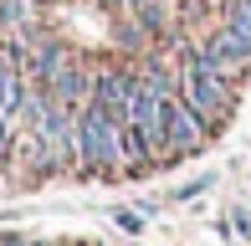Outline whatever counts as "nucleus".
Wrapping results in <instances>:
<instances>
[{
  "instance_id": "obj_1",
  "label": "nucleus",
  "mask_w": 251,
  "mask_h": 246,
  "mask_svg": "<svg viewBox=\"0 0 251 246\" xmlns=\"http://www.w3.org/2000/svg\"><path fill=\"white\" fill-rule=\"evenodd\" d=\"M179 98H185L190 113L205 123V133L221 128V123L236 113V82L221 77L195 47H185V62H179Z\"/></svg>"
},
{
  "instance_id": "obj_2",
  "label": "nucleus",
  "mask_w": 251,
  "mask_h": 246,
  "mask_svg": "<svg viewBox=\"0 0 251 246\" xmlns=\"http://www.w3.org/2000/svg\"><path fill=\"white\" fill-rule=\"evenodd\" d=\"M77 164L87 174L123 170V118L98 98L87 108H77Z\"/></svg>"
},
{
  "instance_id": "obj_3",
  "label": "nucleus",
  "mask_w": 251,
  "mask_h": 246,
  "mask_svg": "<svg viewBox=\"0 0 251 246\" xmlns=\"http://www.w3.org/2000/svg\"><path fill=\"white\" fill-rule=\"evenodd\" d=\"M195 51H200V57L210 62L221 77H231V82H241V77L251 72V31H246V26H231V21H221V26H215Z\"/></svg>"
},
{
  "instance_id": "obj_4",
  "label": "nucleus",
  "mask_w": 251,
  "mask_h": 246,
  "mask_svg": "<svg viewBox=\"0 0 251 246\" xmlns=\"http://www.w3.org/2000/svg\"><path fill=\"white\" fill-rule=\"evenodd\" d=\"M159 128H164V149H169V159H190V154H200L205 149V123L190 113V103L185 98H164V108H159Z\"/></svg>"
},
{
  "instance_id": "obj_5",
  "label": "nucleus",
  "mask_w": 251,
  "mask_h": 246,
  "mask_svg": "<svg viewBox=\"0 0 251 246\" xmlns=\"http://www.w3.org/2000/svg\"><path fill=\"white\" fill-rule=\"evenodd\" d=\"M93 98H98V103H108L113 113L128 123V113H133V98H139V72H128V67H108V72H98Z\"/></svg>"
},
{
  "instance_id": "obj_6",
  "label": "nucleus",
  "mask_w": 251,
  "mask_h": 246,
  "mask_svg": "<svg viewBox=\"0 0 251 246\" xmlns=\"http://www.w3.org/2000/svg\"><path fill=\"white\" fill-rule=\"evenodd\" d=\"M21 47L5 41L0 47V118H16L21 113V98H26V72H21Z\"/></svg>"
},
{
  "instance_id": "obj_7",
  "label": "nucleus",
  "mask_w": 251,
  "mask_h": 246,
  "mask_svg": "<svg viewBox=\"0 0 251 246\" xmlns=\"http://www.w3.org/2000/svg\"><path fill=\"white\" fill-rule=\"evenodd\" d=\"M93 82H98V77L87 72L82 62H67L62 72H56V82L47 87V93H51L62 108H87V103H93Z\"/></svg>"
},
{
  "instance_id": "obj_8",
  "label": "nucleus",
  "mask_w": 251,
  "mask_h": 246,
  "mask_svg": "<svg viewBox=\"0 0 251 246\" xmlns=\"http://www.w3.org/2000/svg\"><path fill=\"white\" fill-rule=\"evenodd\" d=\"M67 62H72V51H67L62 41H41V47L31 51L26 72H31V82H36V87H51V82H56V72H62Z\"/></svg>"
},
{
  "instance_id": "obj_9",
  "label": "nucleus",
  "mask_w": 251,
  "mask_h": 246,
  "mask_svg": "<svg viewBox=\"0 0 251 246\" xmlns=\"http://www.w3.org/2000/svg\"><path fill=\"white\" fill-rule=\"evenodd\" d=\"M113 41H118L123 51H133V57H149V51H154V36L139 26V16H123L118 26H113Z\"/></svg>"
},
{
  "instance_id": "obj_10",
  "label": "nucleus",
  "mask_w": 251,
  "mask_h": 246,
  "mask_svg": "<svg viewBox=\"0 0 251 246\" xmlns=\"http://www.w3.org/2000/svg\"><path fill=\"white\" fill-rule=\"evenodd\" d=\"M128 16H139V26L149 36H164L169 31V5H144V10H128Z\"/></svg>"
},
{
  "instance_id": "obj_11",
  "label": "nucleus",
  "mask_w": 251,
  "mask_h": 246,
  "mask_svg": "<svg viewBox=\"0 0 251 246\" xmlns=\"http://www.w3.org/2000/svg\"><path fill=\"white\" fill-rule=\"evenodd\" d=\"M26 21H31L26 0H0V26H26Z\"/></svg>"
},
{
  "instance_id": "obj_12",
  "label": "nucleus",
  "mask_w": 251,
  "mask_h": 246,
  "mask_svg": "<svg viewBox=\"0 0 251 246\" xmlns=\"http://www.w3.org/2000/svg\"><path fill=\"white\" fill-rule=\"evenodd\" d=\"M226 21H231V26H246V31H251V0H231V5H226Z\"/></svg>"
},
{
  "instance_id": "obj_13",
  "label": "nucleus",
  "mask_w": 251,
  "mask_h": 246,
  "mask_svg": "<svg viewBox=\"0 0 251 246\" xmlns=\"http://www.w3.org/2000/svg\"><path fill=\"white\" fill-rule=\"evenodd\" d=\"M210 185H215V174H200V180H190V185H179V190H175V200H195L200 190H210Z\"/></svg>"
},
{
  "instance_id": "obj_14",
  "label": "nucleus",
  "mask_w": 251,
  "mask_h": 246,
  "mask_svg": "<svg viewBox=\"0 0 251 246\" xmlns=\"http://www.w3.org/2000/svg\"><path fill=\"white\" fill-rule=\"evenodd\" d=\"M231 231H241V236L251 241V216H246V210H241V205H236V210H231Z\"/></svg>"
},
{
  "instance_id": "obj_15",
  "label": "nucleus",
  "mask_w": 251,
  "mask_h": 246,
  "mask_svg": "<svg viewBox=\"0 0 251 246\" xmlns=\"http://www.w3.org/2000/svg\"><path fill=\"white\" fill-rule=\"evenodd\" d=\"M0 246H31V241L21 236V231H0Z\"/></svg>"
},
{
  "instance_id": "obj_16",
  "label": "nucleus",
  "mask_w": 251,
  "mask_h": 246,
  "mask_svg": "<svg viewBox=\"0 0 251 246\" xmlns=\"http://www.w3.org/2000/svg\"><path fill=\"white\" fill-rule=\"evenodd\" d=\"M102 10H113V16H118V10H128V0H98Z\"/></svg>"
}]
</instances>
